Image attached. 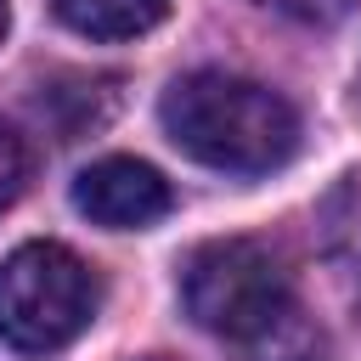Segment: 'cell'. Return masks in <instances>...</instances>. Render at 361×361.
Wrapping results in <instances>:
<instances>
[{"instance_id":"obj_1","label":"cell","mask_w":361,"mask_h":361,"mask_svg":"<svg viewBox=\"0 0 361 361\" xmlns=\"http://www.w3.org/2000/svg\"><path fill=\"white\" fill-rule=\"evenodd\" d=\"M158 118L186 158L226 175H265L299 147V113L288 107V96L220 68L175 79L158 102Z\"/></svg>"},{"instance_id":"obj_2","label":"cell","mask_w":361,"mask_h":361,"mask_svg":"<svg viewBox=\"0 0 361 361\" xmlns=\"http://www.w3.org/2000/svg\"><path fill=\"white\" fill-rule=\"evenodd\" d=\"M96 316V276L62 243H23L0 259V344L17 355L68 350Z\"/></svg>"},{"instance_id":"obj_3","label":"cell","mask_w":361,"mask_h":361,"mask_svg":"<svg viewBox=\"0 0 361 361\" xmlns=\"http://www.w3.org/2000/svg\"><path fill=\"white\" fill-rule=\"evenodd\" d=\"M180 305L203 333L248 344V338H265L288 316L293 282H288V271L271 248H259L248 237H220V243H203L186 259Z\"/></svg>"},{"instance_id":"obj_4","label":"cell","mask_w":361,"mask_h":361,"mask_svg":"<svg viewBox=\"0 0 361 361\" xmlns=\"http://www.w3.org/2000/svg\"><path fill=\"white\" fill-rule=\"evenodd\" d=\"M73 209L107 231H141L169 214V180L141 158H96L73 175Z\"/></svg>"},{"instance_id":"obj_5","label":"cell","mask_w":361,"mask_h":361,"mask_svg":"<svg viewBox=\"0 0 361 361\" xmlns=\"http://www.w3.org/2000/svg\"><path fill=\"white\" fill-rule=\"evenodd\" d=\"M51 11L85 39H135L164 23L169 0H51Z\"/></svg>"},{"instance_id":"obj_6","label":"cell","mask_w":361,"mask_h":361,"mask_svg":"<svg viewBox=\"0 0 361 361\" xmlns=\"http://www.w3.org/2000/svg\"><path fill=\"white\" fill-rule=\"evenodd\" d=\"M259 6H271V11H282L293 23H305V28H333V23H344L355 11V0H259Z\"/></svg>"},{"instance_id":"obj_7","label":"cell","mask_w":361,"mask_h":361,"mask_svg":"<svg viewBox=\"0 0 361 361\" xmlns=\"http://www.w3.org/2000/svg\"><path fill=\"white\" fill-rule=\"evenodd\" d=\"M23 180H28V152H23V141L0 124V209L23 192Z\"/></svg>"},{"instance_id":"obj_8","label":"cell","mask_w":361,"mask_h":361,"mask_svg":"<svg viewBox=\"0 0 361 361\" xmlns=\"http://www.w3.org/2000/svg\"><path fill=\"white\" fill-rule=\"evenodd\" d=\"M0 28H6V0H0Z\"/></svg>"}]
</instances>
